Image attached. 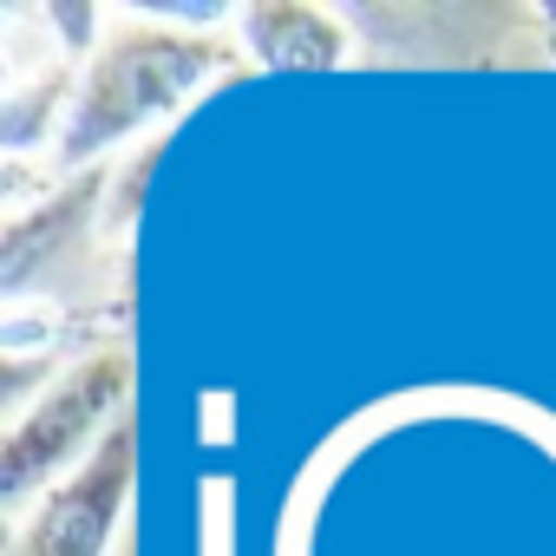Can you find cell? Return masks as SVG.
<instances>
[{
    "mask_svg": "<svg viewBox=\"0 0 556 556\" xmlns=\"http://www.w3.org/2000/svg\"><path fill=\"white\" fill-rule=\"evenodd\" d=\"M242 66L249 60L236 53V40L184 27L164 8L112 14L105 47L79 66V92L66 99L53 170H66V177L105 170V157L125 138H138L151 125H170L184 105H197L210 86L236 79Z\"/></svg>",
    "mask_w": 556,
    "mask_h": 556,
    "instance_id": "cell-1",
    "label": "cell"
},
{
    "mask_svg": "<svg viewBox=\"0 0 556 556\" xmlns=\"http://www.w3.org/2000/svg\"><path fill=\"white\" fill-rule=\"evenodd\" d=\"M131 380H138V361L131 348H86L60 380H47V393L34 406L14 413L8 426V445H0V497L8 504H27L34 491H53L66 471H79L105 432L118 419H131Z\"/></svg>",
    "mask_w": 556,
    "mask_h": 556,
    "instance_id": "cell-2",
    "label": "cell"
},
{
    "mask_svg": "<svg viewBox=\"0 0 556 556\" xmlns=\"http://www.w3.org/2000/svg\"><path fill=\"white\" fill-rule=\"evenodd\" d=\"M131 484H138V419H118L79 471H66L53 491L34 497L8 556H105L125 523Z\"/></svg>",
    "mask_w": 556,
    "mask_h": 556,
    "instance_id": "cell-3",
    "label": "cell"
},
{
    "mask_svg": "<svg viewBox=\"0 0 556 556\" xmlns=\"http://www.w3.org/2000/svg\"><path fill=\"white\" fill-rule=\"evenodd\" d=\"M236 40H242V60L268 73H334L354 53L348 21L334 8H308V0L236 8Z\"/></svg>",
    "mask_w": 556,
    "mask_h": 556,
    "instance_id": "cell-4",
    "label": "cell"
},
{
    "mask_svg": "<svg viewBox=\"0 0 556 556\" xmlns=\"http://www.w3.org/2000/svg\"><path fill=\"white\" fill-rule=\"evenodd\" d=\"M99 190H112L105 184V170H86V177H73L53 203H40V210H14V223H8V255H0V268H8V289H21L27 282V268H34V255H47L53 242H66L79 223H86V210H92V197Z\"/></svg>",
    "mask_w": 556,
    "mask_h": 556,
    "instance_id": "cell-5",
    "label": "cell"
},
{
    "mask_svg": "<svg viewBox=\"0 0 556 556\" xmlns=\"http://www.w3.org/2000/svg\"><path fill=\"white\" fill-rule=\"evenodd\" d=\"M197 510H203V549L197 556H236V484L229 478H203L197 484Z\"/></svg>",
    "mask_w": 556,
    "mask_h": 556,
    "instance_id": "cell-6",
    "label": "cell"
},
{
    "mask_svg": "<svg viewBox=\"0 0 556 556\" xmlns=\"http://www.w3.org/2000/svg\"><path fill=\"white\" fill-rule=\"evenodd\" d=\"M197 406H203V439L229 445V432H236V426H229V406H236V400H229V393H203Z\"/></svg>",
    "mask_w": 556,
    "mask_h": 556,
    "instance_id": "cell-7",
    "label": "cell"
}]
</instances>
